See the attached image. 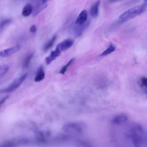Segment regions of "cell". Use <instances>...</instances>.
Listing matches in <instances>:
<instances>
[{"instance_id":"obj_15","label":"cell","mask_w":147,"mask_h":147,"mask_svg":"<svg viewBox=\"0 0 147 147\" xmlns=\"http://www.w3.org/2000/svg\"><path fill=\"white\" fill-rule=\"evenodd\" d=\"M9 69V66L7 64L4 65L0 67V79L6 74Z\"/></svg>"},{"instance_id":"obj_18","label":"cell","mask_w":147,"mask_h":147,"mask_svg":"<svg viewBox=\"0 0 147 147\" xmlns=\"http://www.w3.org/2000/svg\"><path fill=\"white\" fill-rule=\"evenodd\" d=\"M75 60V58L71 59L66 65L62 67V69L60 71L59 73L62 74H64L68 68L74 62Z\"/></svg>"},{"instance_id":"obj_3","label":"cell","mask_w":147,"mask_h":147,"mask_svg":"<svg viewBox=\"0 0 147 147\" xmlns=\"http://www.w3.org/2000/svg\"><path fill=\"white\" fill-rule=\"evenodd\" d=\"M27 76V74H25L21 77L15 80L8 87L0 91V93H10L13 92L20 86L26 79Z\"/></svg>"},{"instance_id":"obj_22","label":"cell","mask_w":147,"mask_h":147,"mask_svg":"<svg viewBox=\"0 0 147 147\" xmlns=\"http://www.w3.org/2000/svg\"><path fill=\"white\" fill-rule=\"evenodd\" d=\"M9 95H7L3 98H2L1 100H0V106L3 104L5 102L6 100L9 97Z\"/></svg>"},{"instance_id":"obj_19","label":"cell","mask_w":147,"mask_h":147,"mask_svg":"<svg viewBox=\"0 0 147 147\" xmlns=\"http://www.w3.org/2000/svg\"><path fill=\"white\" fill-rule=\"evenodd\" d=\"M11 21V19H6L3 20L0 23V32H1L7 25Z\"/></svg>"},{"instance_id":"obj_9","label":"cell","mask_w":147,"mask_h":147,"mask_svg":"<svg viewBox=\"0 0 147 147\" xmlns=\"http://www.w3.org/2000/svg\"><path fill=\"white\" fill-rule=\"evenodd\" d=\"M45 76V73L44 68L42 66H41L38 69L34 81L35 82L41 81L44 79Z\"/></svg>"},{"instance_id":"obj_10","label":"cell","mask_w":147,"mask_h":147,"mask_svg":"<svg viewBox=\"0 0 147 147\" xmlns=\"http://www.w3.org/2000/svg\"><path fill=\"white\" fill-rule=\"evenodd\" d=\"M87 17V11L84 10L80 14L76 21V24L77 25H81L85 23Z\"/></svg>"},{"instance_id":"obj_1","label":"cell","mask_w":147,"mask_h":147,"mask_svg":"<svg viewBox=\"0 0 147 147\" xmlns=\"http://www.w3.org/2000/svg\"><path fill=\"white\" fill-rule=\"evenodd\" d=\"M128 137L131 138L134 147H143L146 143V136L143 127L138 124L132 126Z\"/></svg>"},{"instance_id":"obj_11","label":"cell","mask_w":147,"mask_h":147,"mask_svg":"<svg viewBox=\"0 0 147 147\" xmlns=\"http://www.w3.org/2000/svg\"><path fill=\"white\" fill-rule=\"evenodd\" d=\"M100 1H98L92 6L90 10V14L91 16L93 18L97 17L99 14V7Z\"/></svg>"},{"instance_id":"obj_13","label":"cell","mask_w":147,"mask_h":147,"mask_svg":"<svg viewBox=\"0 0 147 147\" xmlns=\"http://www.w3.org/2000/svg\"><path fill=\"white\" fill-rule=\"evenodd\" d=\"M56 39V36L54 35L52 38L45 45L44 48V50L45 51H46L51 48L53 46Z\"/></svg>"},{"instance_id":"obj_2","label":"cell","mask_w":147,"mask_h":147,"mask_svg":"<svg viewBox=\"0 0 147 147\" xmlns=\"http://www.w3.org/2000/svg\"><path fill=\"white\" fill-rule=\"evenodd\" d=\"M147 5V2H145L142 4L131 8L121 15L119 18L126 19L140 15L146 11Z\"/></svg>"},{"instance_id":"obj_12","label":"cell","mask_w":147,"mask_h":147,"mask_svg":"<svg viewBox=\"0 0 147 147\" xmlns=\"http://www.w3.org/2000/svg\"><path fill=\"white\" fill-rule=\"evenodd\" d=\"M32 5L30 4H26L24 7L22 14L24 17L29 16L32 13Z\"/></svg>"},{"instance_id":"obj_16","label":"cell","mask_w":147,"mask_h":147,"mask_svg":"<svg viewBox=\"0 0 147 147\" xmlns=\"http://www.w3.org/2000/svg\"><path fill=\"white\" fill-rule=\"evenodd\" d=\"M33 56V54H31L27 56L25 58L23 64V68H26L28 67Z\"/></svg>"},{"instance_id":"obj_8","label":"cell","mask_w":147,"mask_h":147,"mask_svg":"<svg viewBox=\"0 0 147 147\" xmlns=\"http://www.w3.org/2000/svg\"><path fill=\"white\" fill-rule=\"evenodd\" d=\"M128 118L125 115L121 114L115 117L112 121L113 124L120 125L125 123L128 121Z\"/></svg>"},{"instance_id":"obj_21","label":"cell","mask_w":147,"mask_h":147,"mask_svg":"<svg viewBox=\"0 0 147 147\" xmlns=\"http://www.w3.org/2000/svg\"><path fill=\"white\" fill-rule=\"evenodd\" d=\"M36 30V28L35 26L34 25H32L30 27V31L32 33H35Z\"/></svg>"},{"instance_id":"obj_4","label":"cell","mask_w":147,"mask_h":147,"mask_svg":"<svg viewBox=\"0 0 147 147\" xmlns=\"http://www.w3.org/2000/svg\"><path fill=\"white\" fill-rule=\"evenodd\" d=\"M48 2L47 1H40L37 3L32 9L33 15H36L46 8L48 5Z\"/></svg>"},{"instance_id":"obj_6","label":"cell","mask_w":147,"mask_h":147,"mask_svg":"<svg viewBox=\"0 0 147 147\" xmlns=\"http://www.w3.org/2000/svg\"><path fill=\"white\" fill-rule=\"evenodd\" d=\"M74 43V41L71 39H66L59 43L56 48L61 52L71 47Z\"/></svg>"},{"instance_id":"obj_7","label":"cell","mask_w":147,"mask_h":147,"mask_svg":"<svg viewBox=\"0 0 147 147\" xmlns=\"http://www.w3.org/2000/svg\"><path fill=\"white\" fill-rule=\"evenodd\" d=\"M61 52L56 48L55 51H52L50 55L46 58L45 62L46 64L48 65L50 64L57 57L61 55Z\"/></svg>"},{"instance_id":"obj_17","label":"cell","mask_w":147,"mask_h":147,"mask_svg":"<svg viewBox=\"0 0 147 147\" xmlns=\"http://www.w3.org/2000/svg\"><path fill=\"white\" fill-rule=\"evenodd\" d=\"M84 25V24L81 25H77V26L75 28L74 32L77 36H79L81 34L85 28Z\"/></svg>"},{"instance_id":"obj_14","label":"cell","mask_w":147,"mask_h":147,"mask_svg":"<svg viewBox=\"0 0 147 147\" xmlns=\"http://www.w3.org/2000/svg\"><path fill=\"white\" fill-rule=\"evenodd\" d=\"M116 48L114 46L111 44L109 47L100 55L101 56H105L114 52Z\"/></svg>"},{"instance_id":"obj_20","label":"cell","mask_w":147,"mask_h":147,"mask_svg":"<svg viewBox=\"0 0 147 147\" xmlns=\"http://www.w3.org/2000/svg\"><path fill=\"white\" fill-rule=\"evenodd\" d=\"M141 82L142 85L146 87L147 86V79L145 77H142L141 79Z\"/></svg>"},{"instance_id":"obj_5","label":"cell","mask_w":147,"mask_h":147,"mask_svg":"<svg viewBox=\"0 0 147 147\" xmlns=\"http://www.w3.org/2000/svg\"><path fill=\"white\" fill-rule=\"evenodd\" d=\"M20 49L19 46H17L2 50L0 52V58L9 57L19 51Z\"/></svg>"}]
</instances>
